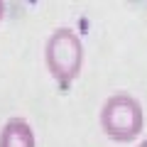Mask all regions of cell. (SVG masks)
<instances>
[{"instance_id":"4","label":"cell","mask_w":147,"mask_h":147,"mask_svg":"<svg viewBox=\"0 0 147 147\" xmlns=\"http://www.w3.org/2000/svg\"><path fill=\"white\" fill-rule=\"evenodd\" d=\"M5 10H7L5 0H0V22H3V17H5Z\"/></svg>"},{"instance_id":"2","label":"cell","mask_w":147,"mask_h":147,"mask_svg":"<svg viewBox=\"0 0 147 147\" xmlns=\"http://www.w3.org/2000/svg\"><path fill=\"white\" fill-rule=\"evenodd\" d=\"M98 123L103 135H108L113 142H132L142 135L145 130V110L142 103L132 93L118 91V93L108 96L100 105Z\"/></svg>"},{"instance_id":"3","label":"cell","mask_w":147,"mask_h":147,"mask_svg":"<svg viewBox=\"0 0 147 147\" xmlns=\"http://www.w3.org/2000/svg\"><path fill=\"white\" fill-rule=\"evenodd\" d=\"M0 147H37L34 130L25 118H10L0 130Z\"/></svg>"},{"instance_id":"5","label":"cell","mask_w":147,"mask_h":147,"mask_svg":"<svg viewBox=\"0 0 147 147\" xmlns=\"http://www.w3.org/2000/svg\"><path fill=\"white\" fill-rule=\"evenodd\" d=\"M137 147H147V137H145V140H142V142H140V145H137Z\"/></svg>"},{"instance_id":"1","label":"cell","mask_w":147,"mask_h":147,"mask_svg":"<svg viewBox=\"0 0 147 147\" xmlns=\"http://www.w3.org/2000/svg\"><path fill=\"white\" fill-rule=\"evenodd\" d=\"M86 49L74 27H57L44 42V66L57 86L69 88L84 71Z\"/></svg>"}]
</instances>
